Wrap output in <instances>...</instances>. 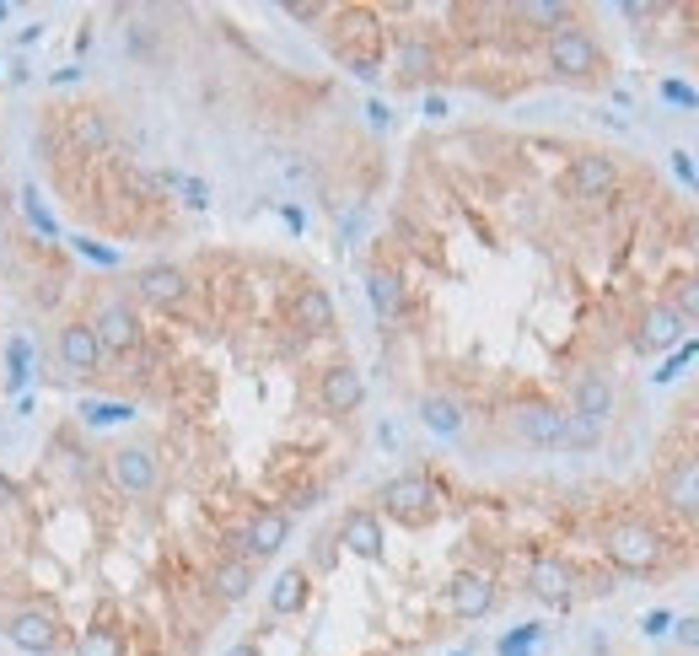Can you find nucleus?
<instances>
[{"label":"nucleus","mask_w":699,"mask_h":656,"mask_svg":"<svg viewBox=\"0 0 699 656\" xmlns=\"http://www.w3.org/2000/svg\"><path fill=\"white\" fill-rule=\"evenodd\" d=\"M92 334L97 345H103V355H130L140 350V339H146V328H140V312L124 291H97L92 296Z\"/></svg>","instance_id":"obj_1"},{"label":"nucleus","mask_w":699,"mask_h":656,"mask_svg":"<svg viewBox=\"0 0 699 656\" xmlns=\"http://www.w3.org/2000/svg\"><path fill=\"white\" fill-rule=\"evenodd\" d=\"M603 549H608V560L619 565V570H630V576H651V570L662 565V554H667L662 533H656L651 522H640V517L613 522L608 538H603Z\"/></svg>","instance_id":"obj_2"},{"label":"nucleus","mask_w":699,"mask_h":656,"mask_svg":"<svg viewBox=\"0 0 699 656\" xmlns=\"http://www.w3.org/2000/svg\"><path fill=\"white\" fill-rule=\"evenodd\" d=\"M377 501H382V511H388L393 522H404V527H425V522H436V511H441V495H436V484L425 474L388 479Z\"/></svg>","instance_id":"obj_3"},{"label":"nucleus","mask_w":699,"mask_h":656,"mask_svg":"<svg viewBox=\"0 0 699 656\" xmlns=\"http://www.w3.org/2000/svg\"><path fill=\"white\" fill-rule=\"evenodd\" d=\"M6 640H11L17 651L54 656V651L65 646V619H60L49 603H22V608L6 619Z\"/></svg>","instance_id":"obj_4"},{"label":"nucleus","mask_w":699,"mask_h":656,"mask_svg":"<svg viewBox=\"0 0 699 656\" xmlns=\"http://www.w3.org/2000/svg\"><path fill=\"white\" fill-rule=\"evenodd\" d=\"M549 70L565 81H592L603 70V49H597V38L581 22H570L560 33H549Z\"/></svg>","instance_id":"obj_5"},{"label":"nucleus","mask_w":699,"mask_h":656,"mask_svg":"<svg viewBox=\"0 0 699 656\" xmlns=\"http://www.w3.org/2000/svg\"><path fill=\"white\" fill-rule=\"evenodd\" d=\"M54 355L70 377H97V366H103V345H97L87 318H65L54 328Z\"/></svg>","instance_id":"obj_6"},{"label":"nucleus","mask_w":699,"mask_h":656,"mask_svg":"<svg viewBox=\"0 0 699 656\" xmlns=\"http://www.w3.org/2000/svg\"><path fill=\"white\" fill-rule=\"evenodd\" d=\"M189 291H194V280H189V269H178V264L135 269V296H140V302H151V307H162V312L183 307V302H189Z\"/></svg>","instance_id":"obj_7"},{"label":"nucleus","mask_w":699,"mask_h":656,"mask_svg":"<svg viewBox=\"0 0 699 656\" xmlns=\"http://www.w3.org/2000/svg\"><path fill=\"white\" fill-rule=\"evenodd\" d=\"M511 431H517V441H527V447H565V409L544 404V398L517 404L511 409Z\"/></svg>","instance_id":"obj_8"},{"label":"nucleus","mask_w":699,"mask_h":656,"mask_svg":"<svg viewBox=\"0 0 699 656\" xmlns=\"http://www.w3.org/2000/svg\"><path fill=\"white\" fill-rule=\"evenodd\" d=\"M318 404H323V415H355V409L366 404V377L355 372V366H345V361L323 366V377H318Z\"/></svg>","instance_id":"obj_9"},{"label":"nucleus","mask_w":699,"mask_h":656,"mask_svg":"<svg viewBox=\"0 0 699 656\" xmlns=\"http://www.w3.org/2000/svg\"><path fill=\"white\" fill-rule=\"evenodd\" d=\"M285 538H291V517H285V511H275V506H264V511H253L248 527H242L232 544L248 554V560H269V554L285 549Z\"/></svg>","instance_id":"obj_10"},{"label":"nucleus","mask_w":699,"mask_h":656,"mask_svg":"<svg viewBox=\"0 0 699 656\" xmlns=\"http://www.w3.org/2000/svg\"><path fill=\"white\" fill-rule=\"evenodd\" d=\"M113 484H119L124 495H156V484H162V458H156L151 447H119L113 452Z\"/></svg>","instance_id":"obj_11"},{"label":"nucleus","mask_w":699,"mask_h":656,"mask_svg":"<svg viewBox=\"0 0 699 656\" xmlns=\"http://www.w3.org/2000/svg\"><path fill=\"white\" fill-rule=\"evenodd\" d=\"M613 183H619V167H613V156H603V151L570 156L565 189L576 194V199H603V194H613Z\"/></svg>","instance_id":"obj_12"},{"label":"nucleus","mask_w":699,"mask_h":656,"mask_svg":"<svg viewBox=\"0 0 699 656\" xmlns=\"http://www.w3.org/2000/svg\"><path fill=\"white\" fill-rule=\"evenodd\" d=\"M683 339V318L673 312V302H651L640 312V328H635V350L640 355H662Z\"/></svg>","instance_id":"obj_13"},{"label":"nucleus","mask_w":699,"mask_h":656,"mask_svg":"<svg viewBox=\"0 0 699 656\" xmlns=\"http://www.w3.org/2000/svg\"><path fill=\"white\" fill-rule=\"evenodd\" d=\"M447 608L458 613V619H484V613L495 608V581L484 576V570H458V576L447 581Z\"/></svg>","instance_id":"obj_14"},{"label":"nucleus","mask_w":699,"mask_h":656,"mask_svg":"<svg viewBox=\"0 0 699 656\" xmlns=\"http://www.w3.org/2000/svg\"><path fill=\"white\" fill-rule=\"evenodd\" d=\"M527 587H533V597H544V603H570L576 597V565L560 560V554H538L533 570H527Z\"/></svg>","instance_id":"obj_15"},{"label":"nucleus","mask_w":699,"mask_h":656,"mask_svg":"<svg viewBox=\"0 0 699 656\" xmlns=\"http://www.w3.org/2000/svg\"><path fill=\"white\" fill-rule=\"evenodd\" d=\"M366 296H372V307H377L382 323H398V318L409 312V285H404V275H398V269H388V264H372V269H366Z\"/></svg>","instance_id":"obj_16"},{"label":"nucleus","mask_w":699,"mask_h":656,"mask_svg":"<svg viewBox=\"0 0 699 656\" xmlns=\"http://www.w3.org/2000/svg\"><path fill=\"white\" fill-rule=\"evenodd\" d=\"M570 415H581L592 425H608V415H613V382L603 372H581L576 382H570Z\"/></svg>","instance_id":"obj_17"},{"label":"nucleus","mask_w":699,"mask_h":656,"mask_svg":"<svg viewBox=\"0 0 699 656\" xmlns=\"http://www.w3.org/2000/svg\"><path fill=\"white\" fill-rule=\"evenodd\" d=\"M339 544H345L350 554H361V560H382V517L377 511H366V506H355L345 511V522H339Z\"/></svg>","instance_id":"obj_18"},{"label":"nucleus","mask_w":699,"mask_h":656,"mask_svg":"<svg viewBox=\"0 0 699 656\" xmlns=\"http://www.w3.org/2000/svg\"><path fill=\"white\" fill-rule=\"evenodd\" d=\"M291 328L296 334H328L334 328V296L323 285H302L291 296Z\"/></svg>","instance_id":"obj_19"},{"label":"nucleus","mask_w":699,"mask_h":656,"mask_svg":"<svg viewBox=\"0 0 699 656\" xmlns=\"http://www.w3.org/2000/svg\"><path fill=\"white\" fill-rule=\"evenodd\" d=\"M662 501L683 511V517H694L699 511V458H678L673 468L662 474Z\"/></svg>","instance_id":"obj_20"},{"label":"nucleus","mask_w":699,"mask_h":656,"mask_svg":"<svg viewBox=\"0 0 699 656\" xmlns=\"http://www.w3.org/2000/svg\"><path fill=\"white\" fill-rule=\"evenodd\" d=\"M436 49H431V38L425 33H404L398 38V76L404 81H431L436 76Z\"/></svg>","instance_id":"obj_21"},{"label":"nucleus","mask_w":699,"mask_h":656,"mask_svg":"<svg viewBox=\"0 0 699 656\" xmlns=\"http://www.w3.org/2000/svg\"><path fill=\"white\" fill-rule=\"evenodd\" d=\"M307 570H280V581L269 587V613H280V619H291V613L307 608Z\"/></svg>","instance_id":"obj_22"},{"label":"nucleus","mask_w":699,"mask_h":656,"mask_svg":"<svg viewBox=\"0 0 699 656\" xmlns=\"http://www.w3.org/2000/svg\"><path fill=\"white\" fill-rule=\"evenodd\" d=\"M70 135H76L81 151H108L113 146V119L103 108H81L76 119H70Z\"/></svg>","instance_id":"obj_23"},{"label":"nucleus","mask_w":699,"mask_h":656,"mask_svg":"<svg viewBox=\"0 0 699 656\" xmlns=\"http://www.w3.org/2000/svg\"><path fill=\"white\" fill-rule=\"evenodd\" d=\"M420 420L431 425L436 436H458L463 431V404H458V398H447V393H425L420 398Z\"/></svg>","instance_id":"obj_24"},{"label":"nucleus","mask_w":699,"mask_h":656,"mask_svg":"<svg viewBox=\"0 0 699 656\" xmlns=\"http://www.w3.org/2000/svg\"><path fill=\"white\" fill-rule=\"evenodd\" d=\"M210 587H216L221 603H242V597L253 592V565L248 560H221L216 576H210Z\"/></svg>","instance_id":"obj_25"},{"label":"nucleus","mask_w":699,"mask_h":656,"mask_svg":"<svg viewBox=\"0 0 699 656\" xmlns=\"http://www.w3.org/2000/svg\"><path fill=\"white\" fill-rule=\"evenodd\" d=\"M517 17L533 22V27H549V33H560V27L576 22V11H570L565 0H527V6H517Z\"/></svg>","instance_id":"obj_26"},{"label":"nucleus","mask_w":699,"mask_h":656,"mask_svg":"<svg viewBox=\"0 0 699 656\" xmlns=\"http://www.w3.org/2000/svg\"><path fill=\"white\" fill-rule=\"evenodd\" d=\"M76 656H124V640L108 624H92V630L76 635Z\"/></svg>","instance_id":"obj_27"},{"label":"nucleus","mask_w":699,"mask_h":656,"mask_svg":"<svg viewBox=\"0 0 699 656\" xmlns=\"http://www.w3.org/2000/svg\"><path fill=\"white\" fill-rule=\"evenodd\" d=\"M603 441V425H592V420H581V415H570L565 409V447L570 452H587V447H597Z\"/></svg>","instance_id":"obj_28"},{"label":"nucleus","mask_w":699,"mask_h":656,"mask_svg":"<svg viewBox=\"0 0 699 656\" xmlns=\"http://www.w3.org/2000/svg\"><path fill=\"white\" fill-rule=\"evenodd\" d=\"M6 361H11V372H6V388H22V382L33 377V350H27V339H22V334L6 345Z\"/></svg>","instance_id":"obj_29"},{"label":"nucleus","mask_w":699,"mask_h":656,"mask_svg":"<svg viewBox=\"0 0 699 656\" xmlns=\"http://www.w3.org/2000/svg\"><path fill=\"white\" fill-rule=\"evenodd\" d=\"M673 312H678L683 323H699V275L678 280V291H673Z\"/></svg>","instance_id":"obj_30"},{"label":"nucleus","mask_w":699,"mask_h":656,"mask_svg":"<svg viewBox=\"0 0 699 656\" xmlns=\"http://www.w3.org/2000/svg\"><path fill=\"white\" fill-rule=\"evenodd\" d=\"M81 415H87V425H113V420H130V404H87Z\"/></svg>","instance_id":"obj_31"},{"label":"nucleus","mask_w":699,"mask_h":656,"mask_svg":"<svg viewBox=\"0 0 699 656\" xmlns=\"http://www.w3.org/2000/svg\"><path fill=\"white\" fill-rule=\"evenodd\" d=\"M178 189H183V199H189L194 210H205V205H210V183H199V178H178Z\"/></svg>","instance_id":"obj_32"},{"label":"nucleus","mask_w":699,"mask_h":656,"mask_svg":"<svg viewBox=\"0 0 699 656\" xmlns=\"http://www.w3.org/2000/svg\"><path fill=\"white\" fill-rule=\"evenodd\" d=\"M673 635H678L689 651H699V613H689V619H678V624H673Z\"/></svg>","instance_id":"obj_33"},{"label":"nucleus","mask_w":699,"mask_h":656,"mask_svg":"<svg viewBox=\"0 0 699 656\" xmlns=\"http://www.w3.org/2000/svg\"><path fill=\"white\" fill-rule=\"evenodd\" d=\"M285 17H291V22H323L328 6H296V0H291V6H285Z\"/></svg>","instance_id":"obj_34"},{"label":"nucleus","mask_w":699,"mask_h":656,"mask_svg":"<svg viewBox=\"0 0 699 656\" xmlns=\"http://www.w3.org/2000/svg\"><path fill=\"white\" fill-rule=\"evenodd\" d=\"M662 97H673V103H683V108H694V103H699V97H694L689 87H678V81H667V87H662Z\"/></svg>","instance_id":"obj_35"},{"label":"nucleus","mask_w":699,"mask_h":656,"mask_svg":"<svg viewBox=\"0 0 699 656\" xmlns=\"http://www.w3.org/2000/svg\"><path fill=\"white\" fill-rule=\"evenodd\" d=\"M667 630H673V619H667V613H651V619H646V635H667Z\"/></svg>","instance_id":"obj_36"},{"label":"nucleus","mask_w":699,"mask_h":656,"mask_svg":"<svg viewBox=\"0 0 699 656\" xmlns=\"http://www.w3.org/2000/svg\"><path fill=\"white\" fill-rule=\"evenodd\" d=\"M226 656H259V646H253V640H242V646H232Z\"/></svg>","instance_id":"obj_37"},{"label":"nucleus","mask_w":699,"mask_h":656,"mask_svg":"<svg viewBox=\"0 0 699 656\" xmlns=\"http://www.w3.org/2000/svg\"><path fill=\"white\" fill-rule=\"evenodd\" d=\"M6 17H17V6H6V0H0V22H6Z\"/></svg>","instance_id":"obj_38"},{"label":"nucleus","mask_w":699,"mask_h":656,"mask_svg":"<svg viewBox=\"0 0 699 656\" xmlns=\"http://www.w3.org/2000/svg\"><path fill=\"white\" fill-rule=\"evenodd\" d=\"M0 501H11V484L6 479H0Z\"/></svg>","instance_id":"obj_39"}]
</instances>
